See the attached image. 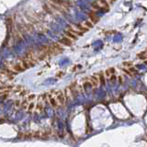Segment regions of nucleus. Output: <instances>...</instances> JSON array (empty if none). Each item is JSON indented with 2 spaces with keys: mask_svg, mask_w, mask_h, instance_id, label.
<instances>
[{
  "mask_svg": "<svg viewBox=\"0 0 147 147\" xmlns=\"http://www.w3.org/2000/svg\"><path fill=\"white\" fill-rule=\"evenodd\" d=\"M98 78H99V82L102 85H105V76L103 75V73H100L99 76H98Z\"/></svg>",
  "mask_w": 147,
  "mask_h": 147,
  "instance_id": "1a4fd4ad",
  "label": "nucleus"
},
{
  "mask_svg": "<svg viewBox=\"0 0 147 147\" xmlns=\"http://www.w3.org/2000/svg\"><path fill=\"white\" fill-rule=\"evenodd\" d=\"M74 28L76 29H77L78 31H80L81 33H85V32H87V31H88V29H87V27H85L84 25H83V23L82 24H76V25H74Z\"/></svg>",
  "mask_w": 147,
  "mask_h": 147,
  "instance_id": "7ed1b4c3",
  "label": "nucleus"
},
{
  "mask_svg": "<svg viewBox=\"0 0 147 147\" xmlns=\"http://www.w3.org/2000/svg\"><path fill=\"white\" fill-rule=\"evenodd\" d=\"M97 1L99 3V5L102 7L101 10L106 12H108L109 10V3L108 2V0H97Z\"/></svg>",
  "mask_w": 147,
  "mask_h": 147,
  "instance_id": "f03ea898",
  "label": "nucleus"
},
{
  "mask_svg": "<svg viewBox=\"0 0 147 147\" xmlns=\"http://www.w3.org/2000/svg\"><path fill=\"white\" fill-rule=\"evenodd\" d=\"M83 25H84L85 27H87V29H91V28H93V27H94V24L92 23L90 20H86V21L83 23Z\"/></svg>",
  "mask_w": 147,
  "mask_h": 147,
  "instance_id": "6e6552de",
  "label": "nucleus"
},
{
  "mask_svg": "<svg viewBox=\"0 0 147 147\" xmlns=\"http://www.w3.org/2000/svg\"><path fill=\"white\" fill-rule=\"evenodd\" d=\"M91 6H92V9L93 10H101L102 9V7H101V6L99 5V3L96 0V1H94L92 4H91Z\"/></svg>",
  "mask_w": 147,
  "mask_h": 147,
  "instance_id": "423d86ee",
  "label": "nucleus"
},
{
  "mask_svg": "<svg viewBox=\"0 0 147 147\" xmlns=\"http://www.w3.org/2000/svg\"><path fill=\"white\" fill-rule=\"evenodd\" d=\"M131 64H132V63H131V62H124L123 63V65H126L127 67H130V66L131 65Z\"/></svg>",
  "mask_w": 147,
  "mask_h": 147,
  "instance_id": "9b49d317",
  "label": "nucleus"
},
{
  "mask_svg": "<svg viewBox=\"0 0 147 147\" xmlns=\"http://www.w3.org/2000/svg\"><path fill=\"white\" fill-rule=\"evenodd\" d=\"M98 83L99 82V78H98V76H92L90 77V85H92L93 87H97L98 86Z\"/></svg>",
  "mask_w": 147,
  "mask_h": 147,
  "instance_id": "20e7f679",
  "label": "nucleus"
},
{
  "mask_svg": "<svg viewBox=\"0 0 147 147\" xmlns=\"http://www.w3.org/2000/svg\"><path fill=\"white\" fill-rule=\"evenodd\" d=\"M65 35H66V37H68L69 39H71L72 41H76V40H77V36L75 35V34H73V33H71V32H69V31H65Z\"/></svg>",
  "mask_w": 147,
  "mask_h": 147,
  "instance_id": "0eeeda50",
  "label": "nucleus"
},
{
  "mask_svg": "<svg viewBox=\"0 0 147 147\" xmlns=\"http://www.w3.org/2000/svg\"><path fill=\"white\" fill-rule=\"evenodd\" d=\"M60 42L61 43H63V44H65V45H71L72 44V42H73V41L71 40V39H69L68 37H64L61 41H60Z\"/></svg>",
  "mask_w": 147,
  "mask_h": 147,
  "instance_id": "39448f33",
  "label": "nucleus"
},
{
  "mask_svg": "<svg viewBox=\"0 0 147 147\" xmlns=\"http://www.w3.org/2000/svg\"><path fill=\"white\" fill-rule=\"evenodd\" d=\"M113 73H114V68H109V69H108V70L105 72L107 76H112Z\"/></svg>",
  "mask_w": 147,
  "mask_h": 147,
  "instance_id": "9d476101",
  "label": "nucleus"
},
{
  "mask_svg": "<svg viewBox=\"0 0 147 147\" xmlns=\"http://www.w3.org/2000/svg\"><path fill=\"white\" fill-rule=\"evenodd\" d=\"M109 3H114L116 0H109Z\"/></svg>",
  "mask_w": 147,
  "mask_h": 147,
  "instance_id": "f8f14e48",
  "label": "nucleus"
},
{
  "mask_svg": "<svg viewBox=\"0 0 147 147\" xmlns=\"http://www.w3.org/2000/svg\"><path fill=\"white\" fill-rule=\"evenodd\" d=\"M88 18H89L90 21L93 24L98 23L99 21V18L98 17L97 12H96V10H93V9H91L90 11L88 12Z\"/></svg>",
  "mask_w": 147,
  "mask_h": 147,
  "instance_id": "f257e3e1",
  "label": "nucleus"
}]
</instances>
